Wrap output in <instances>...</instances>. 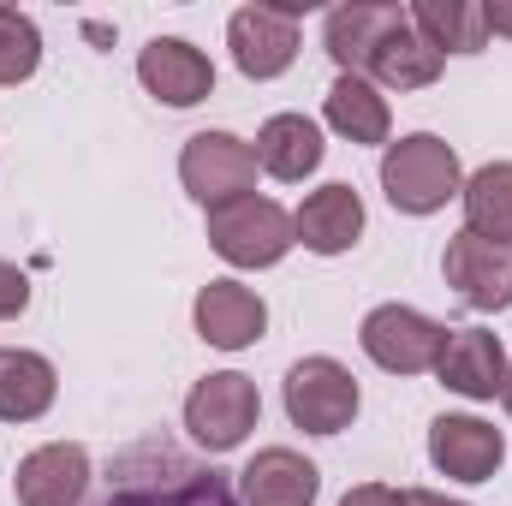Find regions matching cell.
<instances>
[{"instance_id":"obj_1","label":"cell","mask_w":512,"mask_h":506,"mask_svg":"<svg viewBox=\"0 0 512 506\" xmlns=\"http://www.w3.org/2000/svg\"><path fill=\"white\" fill-rule=\"evenodd\" d=\"M382 191L399 215H435L465 191L459 155L453 143H441L435 131H411L382 149Z\"/></svg>"},{"instance_id":"obj_2","label":"cell","mask_w":512,"mask_h":506,"mask_svg":"<svg viewBox=\"0 0 512 506\" xmlns=\"http://www.w3.org/2000/svg\"><path fill=\"white\" fill-rule=\"evenodd\" d=\"M292 245H298L292 215L274 197H239L209 209V251L233 268H274Z\"/></svg>"},{"instance_id":"obj_3","label":"cell","mask_w":512,"mask_h":506,"mask_svg":"<svg viewBox=\"0 0 512 506\" xmlns=\"http://www.w3.org/2000/svg\"><path fill=\"white\" fill-rule=\"evenodd\" d=\"M256 417H262L256 381L239 376V370H215V376H203L197 387H191V399H185V429H191V441L209 447V453H233V447H245V435L256 429Z\"/></svg>"},{"instance_id":"obj_4","label":"cell","mask_w":512,"mask_h":506,"mask_svg":"<svg viewBox=\"0 0 512 506\" xmlns=\"http://www.w3.org/2000/svg\"><path fill=\"white\" fill-rule=\"evenodd\" d=\"M179 179H185V191L203 209L256 197V149L245 137H233V131H197L179 149Z\"/></svg>"},{"instance_id":"obj_5","label":"cell","mask_w":512,"mask_h":506,"mask_svg":"<svg viewBox=\"0 0 512 506\" xmlns=\"http://www.w3.org/2000/svg\"><path fill=\"white\" fill-rule=\"evenodd\" d=\"M286 417L304 435H340L358 417V376L340 358H304L286 370Z\"/></svg>"},{"instance_id":"obj_6","label":"cell","mask_w":512,"mask_h":506,"mask_svg":"<svg viewBox=\"0 0 512 506\" xmlns=\"http://www.w3.org/2000/svg\"><path fill=\"white\" fill-rule=\"evenodd\" d=\"M358 340H364L370 364H382L387 376H423V370H435V358H441V346H447V328L429 322V316L411 310V304H376V310L364 316Z\"/></svg>"},{"instance_id":"obj_7","label":"cell","mask_w":512,"mask_h":506,"mask_svg":"<svg viewBox=\"0 0 512 506\" xmlns=\"http://www.w3.org/2000/svg\"><path fill=\"white\" fill-rule=\"evenodd\" d=\"M441 274H447V286L471 310H483V316L512 310V245H501V239L453 233L447 239V256H441Z\"/></svg>"},{"instance_id":"obj_8","label":"cell","mask_w":512,"mask_h":506,"mask_svg":"<svg viewBox=\"0 0 512 506\" xmlns=\"http://www.w3.org/2000/svg\"><path fill=\"white\" fill-rule=\"evenodd\" d=\"M227 48L245 78H280L298 60V6H239L227 24Z\"/></svg>"},{"instance_id":"obj_9","label":"cell","mask_w":512,"mask_h":506,"mask_svg":"<svg viewBox=\"0 0 512 506\" xmlns=\"http://www.w3.org/2000/svg\"><path fill=\"white\" fill-rule=\"evenodd\" d=\"M429 465L453 483H495L507 465V435L483 417H435L429 423Z\"/></svg>"},{"instance_id":"obj_10","label":"cell","mask_w":512,"mask_h":506,"mask_svg":"<svg viewBox=\"0 0 512 506\" xmlns=\"http://www.w3.org/2000/svg\"><path fill=\"white\" fill-rule=\"evenodd\" d=\"M137 78L155 102L167 108H197L215 96V66L203 48H191L185 36H155L143 54H137Z\"/></svg>"},{"instance_id":"obj_11","label":"cell","mask_w":512,"mask_h":506,"mask_svg":"<svg viewBox=\"0 0 512 506\" xmlns=\"http://www.w3.org/2000/svg\"><path fill=\"white\" fill-rule=\"evenodd\" d=\"M191 322H197V334L215 352H245L268 328V304L256 298L245 280H209L197 292V304H191Z\"/></svg>"},{"instance_id":"obj_12","label":"cell","mask_w":512,"mask_h":506,"mask_svg":"<svg viewBox=\"0 0 512 506\" xmlns=\"http://www.w3.org/2000/svg\"><path fill=\"white\" fill-rule=\"evenodd\" d=\"M84 489H90V453L78 441H48V447L24 453L12 471L18 506H78Z\"/></svg>"},{"instance_id":"obj_13","label":"cell","mask_w":512,"mask_h":506,"mask_svg":"<svg viewBox=\"0 0 512 506\" xmlns=\"http://www.w3.org/2000/svg\"><path fill=\"white\" fill-rule=\"evenodd\" d=\"M441 387H453L459 399H495L507 381V346L489 328H447V346L435 358Z\"/></svg>"},{"instance_id":"obj_14","label":"cell","mask_w":512,"mask_h":506,"mask_svg":"<svg viewBox=\"0 0 512 506\" xmlns=\"http://www.w3.org/2000/svg\"><path fill=\"white\" fill-rule=\"evenodd\" d=\"M292 233H298L304 251H316V256L352 251V245L364 239V197H358L352 185H322V191H310V197L298 203Z\"/></svg>"},{"instance_id":"obj_15","label":"cell","mask_w":512,"mask_h":506,"mask_svg":"<svg viewBox=\"0 0 512 506\" xmlns=\"http://www.w3.org/2000/svg\"><path fill=\"white\" fill-rule=\"evenodd\" d=\"M316 489H322V471L292 447H262L239 471V501L245 506H316Z\"/></svg>"},{"instance_id":"obj_16","label":"cell","mask_w":512,"mask_h":506,"mask_svg":"<svg viewBox=\"0 0 512 506\" xmlns=\"http://www.w3.org/2000/svg\"><path fill=\"white\" fill-rule=\"evenodd\" d=\"M441 66H447V54H435V48L411 30V12H399L382 30V42H376V54H370V66H364V78H370L376 90H429V84L441 78Z\"/></svg>"},{"instance_id":"obj_17","label":"cell","mask_w":512,"mask_h":506,"mask_svg":"<svg viewBox=\"0 0 512 506\" xmlns=\"http://www.w3.org/2000/svg\"><path fill=\"white\" fill-rule=\"evenodd\" d=\"M256 167H262L268 179H280V185L310 179V173L322 167V131H316V120H304V114H274L268 126L256 131Z\"/></svg>"},{"instance_id":"obj_18","label":"cell","mask_w":512,"mask_h":506,"mask_svg":"<svg viewBox=\"0 0 512 506\" xmlns=\"http://www.w3.org/2000/svg\"><path fill=\"white\" fill-rule=\"evenodd\" d=\"M60 393V376L42 352L0 346V423H36Z\"/></svg>"},{"instance_id":"obj_19","label":"cell","mask_w":512,"mask_h":506,"mask_svg":"<svg viewBox=\"0 0 512 506\" xmlns=\"http://www.w3.org/2000/svg\"><path fill=\"white\" fill-rule=\"evenodd\" d=\"M399 12H405V6H370V0L334 6V12H328V24H322V42H328L334 66L364 78V66H370V54H376L382 30L393 24V18H399Z\"/></svg>"},{"instance_id":"obj_20","label":"cell","mask_w":512,"mask_h":506,"mask_svg":"<svg viewBox=\"0 0 512 506\" xmlns=\"http://www.w3.org/2000/svg\"><path fill=\"white\" fill-rule=\"evenodd\" d=\"M322 114H328V126L340 131L346 143H387V131H393L387 96L370 84V78H358V72H340V78H334Z\"/></svg>"},{"instance_id":"obj_21","label":"cell","mask_w":512,"mask_h":506,"mask_svg":"<svg viewBox=\"0 0 512 506\" xmlns=\"http://www.w3.org/2000/svg\"><path fill=\"white\" fill-rule=\"evenodd\" d=\"M411 30L435 54H483L489 48V24H483L477 0H417L411 6Z\"/></svg>"},{"instance_id":"obj_22","label":"cell","mask_w":512,"mask_h":506,"mask_svg":"<svg viewBox=\"0 0 512 506\" xmlns=\"http://www.w3.org/2000/svg\"><path fill=\"white\" fill-rule=\"evenodd\" d=\"M465 233L512 245V161H489L465 179Z\"/></svg>"},{"instance_id":"obj_23","label":"cell","mask_w":512,"mask_h":506,"mask_svg":"<svg viewBox=\"0 0 512 506\" xmlns=\"http://www.w3.org/2000/svg\"><path fill=\"white\" fill-rule=\"evenodd\" d=\"M36 66H42V30H36V18L18 12V6H0V90L36 78Z\"/></svg>"},{"instance_id":"obj_24","label":"cell","mask_w":512,"mask_h":506,"mask_svg":"<svg viewBox=\"0 0 512 506\" xmlns=\"http://www.w3.org/2000/svg\"><path fill=\"white\" fill-rule=\"evenodd\" d=\"M161 506H245L239 489L221 471H197V465H173V483L161 489Z\"/></svg>"},{"instance_id":"obj_25","label":"cell","mask_w":512,"mask_h":506,"mask_svg":"<svg viewBox=\"0 0 512 506\" xmlns=\"http://www.w3.org/2000/svg\"><path fill=\"white\" fill-rule=\"evenodd\" d=\"M30 310V280H24V268H12L6 256H0V322H12V316H24Z\"/></svg>"},{"instance_id":"obj_26","label":"cell","mask_w":512,"mask_h":506,"mask_svg":"<svg viewBox=\"0 0 512 506\" xmlns=\"http://www.w3.org/2000/svg\"><path fill=\"white\" fill-rule=\"evenodd\" d=\"M340 506H405V489H387V483H358Z\"/></svg>"},{"instance_id":"obj_27","label":"cell","mask_w":512,"mask_h":506,"mask_svg":"<svg viewBox=\"0 0 512 506\" xmlns=\"http://www.w3.org/2000/svg\"><path fill=\"white\" fill-rule=\"evenodd\" d=\"M102 506H161V489H149V483L126 477V483H120V489H114V495H108Z\"/></svg>"},{"instance_id":"obj_28","label":"cell","mask_w":512,"mask_h":506,"mask_svg":"<svg viewBox=\"0 0 512 506\" xmlns=\"http://www.w3.org/2000/svg\"><path fill=\"white\" fill-rule=\"evenodd\" d=\"M483 24H489V36H512V0H489Z\"/></svg>"},{"instance_id":"obj_29","label":"cell","mask_w":512,"mask_h":506,"mask_svg":"<svg viewBox=\"0 0 512 506\" xmlns=\"http://www.w3.org/2000/svg\"><path fill=\"white\" fill-rule=\"evenodd\" d=\"M405 506H465V501H447L435 489H405Z\"/></svg>"},{"instance_id":"obj_30","label":"cell","mask_w":512,"mask_h":506,"mask_svg":"<svg viewBox=\"0 0 512 506\" xmlns=\"http://www.w3.org/2000/svg\"><path fill=\"white\" fill-rule=\"evenodd\" d=\"M501 405H507V417H512V364H507V381H501Z\"/></svg>"}]
</instances>
